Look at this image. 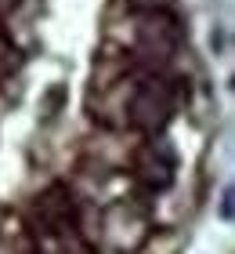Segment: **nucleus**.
Listing matches in <instances>:
<instances>
[{
  "instance_id": "2",
  "label": "nucleus",
  "mask_w": 235,
  "mask_h": 254,
  "mask_svg": "<svg viewBox=\"0 0 235 254\" xmlns=\"http://www.w3.org/2000/svg\"><path fill=\"white\" fill-rule=\"evenodd\" d=\"M221 214L225 218H235V189L225 192V203H221Z\"/></svg>"
},
{
  "instance_id": "1",
  "label": "nucleus",
  "mask_w": 235,
  "mask_h": 254,
  "mask_svg": "<svg viewBox=\"0 0 235 254\" xmlns=\"http://www.w3.org/2000/svg\"><path fill=\"white\" fill-rule=\"evenodd\" d=\"M11 69H15V55H11V44L0 37V76L11 73Z\"/></svg>"
}]
</instances>
